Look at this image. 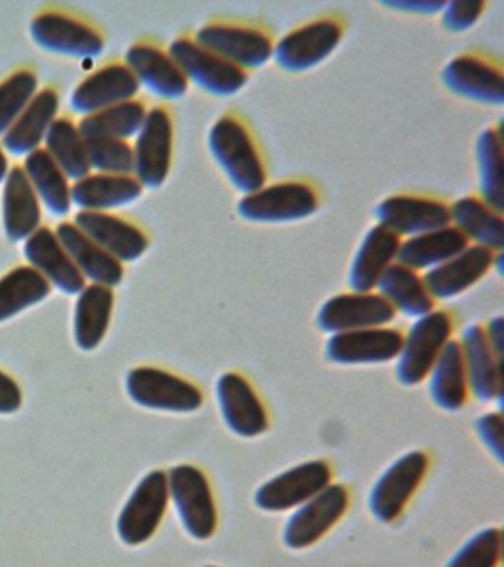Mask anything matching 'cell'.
I'll use <instances>...</instances> for the list:
<instances>
[{
    "label": "cell",
    "mask_w": 504,
    "mask_h": 567,
    "mask_svg": "<svg viewBox=\"0 0 504 567\" xmlns=\"http://www.w3.org/2000/svg\"><path fill=\"white\" fill-rule=\"evenodd\" d=\"M212 157L229 184L243 195L268 184L269 162L254 124L238 110H227L215 120L207 135Z\"/></svg>",
    "instance_id": "6da1fadb"
},
{
    "label": "cell",
    "mask_w": 504,
    "mask_h": 567,
    "mask_svg": "<svg viewBox=\"0 0 504 567\" xmlns=\"http://www.w3.org/2000/svg\"><path fill=\"white\" fill-rule=\"evenodd\" d=\"M325 204V193L308 176H290L243 195L237 204L238 216L250 224L281 225L308 219Z\"/></svg>",
    "instance_id": "7a4b0ae2"
},
{
    "label": "cell",
    "mask_w": 504,
    "mask_h": 567,
    "mask_svg": "<svg viewBox=\"0 0 504 567\" xmlns=\"http://www.w3.org/2000/svg\"><path fill=\"white\" fill-rule=\"evenodd\" d=\"M194 38L203 47L250 73L272 60L277 43L272 27L254 18H210L194 33Z\"/></svg>",
    "instance_id": "3957f363"
},
{
    "label": "cell",
    "mask_w": 504,
    "mask_h": 567,
    "mask_svg": "<svg viewBox=\"0 0 504 567\" xmlns=\"http://www.w3.org/2000/svg\"><path fill=\"white\" fill-rule=\"evenodd\" d=\"M30 34L43 51L70 58L99 56L107 44L99 22L63 4L39 8L30 20Z\"/></svg>",
    "instance_id": "277c9868"
},
{
    "label": "cell",
    "mask_w": 504,
    "mask_h": 567,
    "mask_svg": "<svg viewBox=\"0 0 504 567\" xmlns=\"http://www.w3.org/2000/svg\"><path fill=\"white\" fill-rule=\"evenodd\" d=\"M348 27V18L340 11L318 13L277 39L272 61L290 74L316 69L340 47Z\"/></svg>",
    "instance_id": "5b68a950"
},
{
    "label": "cell",
    "mask_w": 504,
    "mask_h": 567,
    "mask_svg": "<svg viewBox=\"0 0 504 567\" xmlns=\"http://www.w3.org/2000/svg\"><path fill=\"white\" fill-rule=\"evenodd\" d=\"M169 52L188 82L212 96L232 97L249 83L250 71L203 47L192 31L176 35L169 44Z\"/></svg>",
    "instance_id": "8992f818"
},
{
    "label": "cell",
    "mask_w": 504,
    "mask_h": 567,
    "mask_svg": "<svg viewBox=\"0 0 504 567\" xmlns=\"http://www.w3.org/2000/svg\"><path fill=\"white\" fill-rule=\"evenodd\" d=\"M441 82L463 100L491 106L503 105V61L485 49L469 48L455 53L441 70Z\"/></svg>",
    "instance_id": "52a82bcc"
},
{
    "label": "cell",
    "mask_w": 504,
    "mask_h": 567,
    "mask_svg": "<svg viewBox=\"0 0 504 567\" xmlns=\"http://www.w3.org/2000/svg\"><path fill=\"white\" fill-rule=\"evenodd\" d=\"M454 331V317L445 309H435L415 319L404 334L398 354L395 375L404 385H418L431 372Z\"/></svg>",
    "instance_id": "ba28073f"
},
{
    "label": "cell",
    "mask_w": 504,
    "mask_h": 567,
    "mask_svg": "<svg viewBox=\"0 0 504 567\" xmlns=\"http://www.w3.org/2000/svg\"><path fill=\"white\" fill-rule=\"evenodd\" d=\"M175 113L166 102L148 109L134 144L135 176L144 188L158 189L171 175L175 151Z\"/></svg>",
    "instance_id": "9c48e42d"
},
{
    "label": "cell",
    "mask_w": 504,
    "mask_h": 567,
    "mask_svg": "<svg viewBox=\"0 0 504 567\" xmlns=\"http://www.w3.org/2000/svg\"><path fill=\"white\" fill-rule=\"evenodd\" d=\"M374 217L401 238H410L451 225V203L431 190H400L376 206Z\"/></svg>",
    "instance_id": "30bf717a"
},
{
    "label": "cell",
    "mask_w": 504,
    "mask_h": 567,
    "mask_svg": "<svg viewBox=\"0 0 504 567\" xmlns=\"http://www.w3.org/2000/svg\"><path fill=\"white\" fill-rule=\"evenodd\" d=\"M167 485L185 530L198 540L212 538L218 526V512L205 473L194 465H176L167 474Z\"/></svg>",
    "instance_id": "8fae6325"
},
{
    "label": "cell",
    "mask_w": 504,
    "mask_h": 567,
    "mask_svg": "<svg viewBox=\"0 0 504 567\" xmlns=\"http://www.w3.org/2000/svg\"><path fill=\"white\" fill-rule=\"evenodd\" d=\"M429 467L428 455L411 451L393 461L371 487L369 507L376 520L392 523L404 512L422 485Z\"/></svg>",
    "instance_id": "7c38bea8"
},
{
    "label": "cell",
    "mask_w": 504,
    "mask_h": 567,
    "mask_svg": "<svg viewBox=\"0 0 504 567\" xmlns=\"http://www.w3.org/2000/svg\"><path fill=\"white\" fill-rule=\"evenodd\" d=\"M167 474L154 470L138 483L117 520V534L127 545L147 543L165 517L169 505Z\"/></svg>",
    "instance_id": "4fadbf2b"
},
{
    "label": "cell",
    "mask_w": 504,
    "mask_h": 567,
    "mask_svg": "<svg viewBox=\"0 0 504 567\" xmlns=\"http://www.w3.org/2000/svg\"><path fill=\"white\" fill-rule=\"evenodd\" d=\"M126 389L132 401L150 410L187 414L203 405V394L197 385L154 367L132 370L127 374Z\"/></svg>",
    "instance_id": "5bb4252c"
},
{
    "label": "cell",
    "mask_w": 504,
    "mask_h": 567,
    "mask_svg": "<svg viewBox=\"0 0 504 567\" xmlns=\"http://www.w3.org/2000/svg\"><path fill=\"white\" fill-rule=\"evenodd\" d=\"M397 310L378 291H348L330 297L317 315V326L326 334L387 327Z\"/></svg>",
    "instance_id": "9a60e30c"
},
{
    "label": "cell",
    "mask_w": 504,
    "mask_h": 567,
    "mask_svg": "<svg viewBox=\"0 0 504 567\" xmlns=\"http://www.w3.org/2000/svg\"><path fill=\"white\" fill-rule=\"evenodd\" d=\"M331 483L330 465L322 460H311L277 474L255 494V504L263 512L281 513L298 508Z\"/></svg>",
    "instance_id": "2e32d148"
},
{
    "label": "cell",
    "mask_w": 504,
    "mask_h": 567,
    "mask_svg": "<svg viewBox=\"0 0 504 567\" xmlns=\"http://www.w3.org/2000/svg\"><path fill=\"white\" fill-rule=\"evenodd\" d=\"M125 62L140 84L165 101L187 95L189 82L172 56L169 48L157 39L141 38L127 48Z\"/></svg>",
    "instance_id": "e0dca14e"
},
{
    "label": "cell",
    "mask_w": 504,
    "mask_h": 567,
    "mask_svg": "<svg viewBox=\"0 0 504 567\" xmlns=\"http://www.w3.org/2000/svg\"><path fill=\"white\" fill-rule=\"evenodd\" d=\"M349 494L342 485H330L287 518L282 540L286 547L304 549L317 544L347 513Z\"/></svg>",
    "instance_id": "ac0fdd59"
},
{
    "label": "cell",
    "mask_w": 504,
    "mask_h": 567,
    "mask_svg": "<svg viewBox=\"0 0 504 567\" xmlns=\"http://www.w3.org/2000/svg\"><path fill=\"white\" fill-rule=\"evenodd\" d=\"M74 221L122 264L138 260L152 246V234L135 217L114 212L81 210Z\"/></svg>",
    "instance_id": "d6986e66"
},
{
    "label": "cell",
    "mask_w": 504,
    "mask_h": 567,
    "mask_svg": "<svg viewBox=\"0 0 504 567\" xmlns=\"http://www.w3.org/2000/svg\"><path fill=\"white\" fill-rule=\"evenodd\" d=\"M141 84L125 61L110 60L92 70L70 96L74 113L91 114L138 96Z\"/></svg>",
    "instance_id": "ffe728a7"
},
{
    "label": "cell",
    "mask_w": 504,
    "mask_h": 567,
    "mask_svg": "<svg viewBox=\"0 0 504 567\" xmlns=\"http://www.w3.org/2000/svg\"><path fill=\"white\" fill-rule=\"evenodd\" d=\"M402 341L404 332L391 327L339 332L327 341L326 357L338 365L391 362L400 354Z\"/></svg>",
    "instance_id": "44dd1931"
},
{
    "label": "cell",
    "mask_w": 504,
    "mask_h": 567,
    "mask_svg": "<svg viewBox=\"0 0 504 567\" xmlns=\"http://www.w3.org/2000/svg\"><path fill=\"white\" fill-rule=\"evenodd\" d=\"M216 399L225 424L237 436L251 439L267 432V410L246 377L225 372L216 381Z\"/></svg>",
    "instance_id": "7402d4cb"
},
{
    "label": "cell",
    "mask_w": 504,
    "mask_h": 567,
    "mask_svg": "<svg viewBox=\"0 0 504 567\" xmlns=\"http://www.w3.org/2000/svg\"><path fill=\"white\" fill-rule=\"evenodd\" d=\"M23 252L29 265L33 266L51 286H55L65 295H79L86 287L85 277L74 265L55 229L50 226H39L25 239Z\"/></svg>",
    "instance_id": "603a6c76"
},
{
    "label": "cell",
    "mask_w": 504,
    "mask_h": 567,
    "mask_svg": "<svg viewBox=\"0 0 504 567\" xmlns=\"http://www.w3.org/2000/svg\"><path fill=\"white\" fill-rule=\"evenodd\" d=\"M498 252L488 248L469 244L457 256L451 257L436 268L423 275L429 292L435 300L454 299L480 282L491 269H494Z\"/></svg>",
    "instance_id": "cb8c5ba5"
},
{
    "label": "cell",
    "mask_w": 504,
    "mask_h": 567,
    "mask_svg": "<svg viewBox=\"0 0 504 567\" xmlns=\"http://www.w3.org/2000/svg\"><path fill=\"white\" fill-rule=\"evenodd\" d=\"M462 348L464 370H466L469 390L477 401H502L503 359L494 352L486 340L484 327L473 323L463 331Z\"/></svg>",
    "instance_id": "d4e9b609"
},
{
    "label": "cell",
    "mask_w": 504,
    "mask_h": 567,
    "mask_svg": "<svg viewBox=\"0 0 504 567\" xmlns=\"http://www.w3.org/2000/svg\"><path fill=\"white\" fill-rule=\"evenodd\" d=\"M60 89L56 84H47L39 89L23 113L2 136V146L14 155H29L45 141L51 124L60 113Z\"/></svg>",
    "instance_id": "484cf974"
},
{
    "label": "cell",
    "mask_w": 504,
    "mask_h": 567,
    "mask_svg": "<svg viewBox=\"0 0 504 567\" xmlns=\"http://www.w3.org/2000/svg\"><path fill=\"white\" fill-rule=\"evenodd\" d=\"M2 221L8 239L25 241L42 225L41 199L23 164H14L3 182Z\"/></svg>",
    "instance_id": "4316f807"
},
{
    "label": "cell",
    "mask_w": 504,
    "mask_h": 567,
    "mask_svg": "<svg viewBox=\"0 0 504 567\" xmlns=\"http://www.w3.org/2000/svg\"><path fill=\"white\" fill-rule=\"evenodd\" d=\"M55 234L72 256L74 265L85 279L101 286L116 287L125 277V266L121 260L100 246L74 220H63L56 225Z\"/></svg>",
    "instance_id": "83f0119b"
},
{
    "label": "cell",
    "mask_w": 504,
    "mask_h": 567,
    "mask_svg": "<svg viewBox=\"0 0 504 567\" xmlns=\"http://www.w3.org/2000/svg\"><path fill=\"white\" fill-rule=\"evenodd\" d=\"M402 238L391 229L371 226L353 256L348 284L351 291H374L384 270L398 259Z\"/></svg>",
    "instance_id": "f1b7e54d"
},
{
    "label": "cell",
    "mask_w": 504,
    "mask_h": 567,
    "mask_svg": "<svg viewBox=\"0 0 504 567\" xmlns=\"http://www.w3.org/2000/svg\"><path fill=\"white\" fill-rule=\"evenodd\" d=\"M144 189L135 175L95 172L74 182L72 202L81 210L110 212L136 202Z\"/></svg>",
    "instance_id": "f546056e"
},
{
    "label": "cell",
    "mask_w": 504,
    "mask_h": 567,
    "mask_svg": "<svg viewBox=\"0 0 504 567\" xmlns=\"http://www.w3.org/2000/svg\"><path fill=\"white\" fill-rule=\"evenodd\" d=\"M451 224L462 230L471 244L503 252L504 212L490 206L477 193L451 203Z\"/></svg>",
    "instance_id": "4dcf8cb0"
},
{
    "label": "cell",
    "mask_w": 504,
    "mask_h": 567,
    "mask_svg": "<svg viewBox=\"0 0 504 567\" xmlns=\"http://www.w3.org/2000/svg\"><path fill=\"white\" fill-rule=\"evenodd\" d=\"M376 288L397 313L405 317L418 319L435 310L436 300L429 292L423 275L400 261L384 270Z\"/></svg>",
    "instance_id": "1f68e13d"
},
{
    "label": "cell",
    "mask_w": 504,
    "mask_h": 567,
    "mask_svg": "<svg viewBox=\"0 0 504 567\" xmlns=\"http://www.w3.org/2000/svg\"><path fill=\"white\" fill-rule=\"evenodd\" d=\"M471 244L462 230L453 224L402 239L398 259L400 264L418 270L436 268L451 257L457 256Z\"/></svg>",
    "instance_id": "d6a6232c"
},
{
    "label": "cell",
    "mask_w": 504,
    "mask_h": 567,
    "mask_svg": "<svg viewBox=\"0 0 504 567\" xmlns=\"http://www.w3.org/2000/svg\"><path fill=\"white\" fill-rule=\"evenodd\" d=\"M429 394L441 410L455 412L466 403L469 384L460 341L451 339L429 372Z\"/></svg>",
    "instance_id": "836d02e7"
},
{
    "label": "cell",
    "mask_w": 504,
    "mask_h": 567,
    "mask_svg": "<svg viewBox=\"0 0 504 567\" xmlns=\"http://www.w3.org/2000/svg\"><path fill=\"white\" fill-rule=\"evenodd\" d=\"M114 309L112 287L90 284L79 292L74 310V339L82 350H94L107 334Z\"/></svg>",
    "instance_id": "e575fe53"
},
{
    "label": "cell",
    "mask_w": 504,
    "mask_h": 567,
    "mask_svg": "<svg viewBox=\"0 0 504 567\" xmlns=\"http://www.w3.org/2000/svg\"><path fill=\"white\" fill-rule=\"evenodd\" d=\"M41 203L55 216L69 215L72 208V184L63 168L43 146L25 155L23 164Z\"/></svg>",
    "instance_id": "d590c367"
},
{
    "label": "cell",
    "mask_w": 504,
    "mask_h": 567,
    "mask_svg": "<svg viewBox=\"0 0 504 567\" xmlns=\"http://www.w3.org/2000/svg\"><path fill=\"white\" fill-rule=\"evenodd\" d=\"M148 102L143 96L119 102L107 109L83 115L79 120V128L86 140L96 137H114V140H130L138 135L148 113Z\"/></svg>",
    "instance_id": "8d00e7d4"
},
{
    "label": "cell",
    "mask_w": 504,
    "mask_h": 567,
    "mask_svg": "<svg viewBox=\"0 0 504 567\" xmlns=\"http://www.w3.org/2000/svg\"><path fill=\"white\" fill-rule=\"evenodd\" d=\"M480 194L490 206L504 212V144L502 123L482 128L475 142Z\"/></svg>",
    "instance_id": "74e56055"
},
{
    "label": "cell",
    "mask_w": 504,
    "mask_h": 567,
    "mask_svg": "<svg viewBox=\"0 0 504 567\" xmlns=\"http://www.w3.org/2000/svg\"><path fill=\"white\" fill-rule=\"evenodd\" d=\"M45 148L70 181L90 175L92 168L88 155V141L78 122L70 114H59L45 136Z\"/></svg>",
    "instance_id": "f35d334b"
},
{
    "label": "cell",
    "mask_w": 504,
    "mask_h": 567,
    "mask_svg": "<svg viewBox=\"0 0 504 567\" xmlns=\"http://www.w3.org/2000/svg\"><path fill=\"white\" fill-rule=\"evenodd\" d=\"M51 292V284L33 266L17 265L0 277V322L41 303Z\"/></svg>",
    "instance_id": "ab89813d"
},
{
    "label": "cell",
    "mask_w": 504,
    "mask_h": 567,
    "mask_svg": "<svg viewBox=\"0 0 504 567\" xmlns=\"http://www.w3.org/2000/svg\"><path fill=\"white\" fill-rule=\"evenodd\" d=\"M38 91L39 73L32 64L19 65L0 80V136L6 135Z\"/></svg>",
    "instance_id": "60d3db41"
},
{
    "label": "cell",
    "mask_w": 504,
    "mask_h": 567,
    "mask_svg": "<svg viewBox=\"0 0 504 567\" xmlns=\"http://www.w3.org/2000/svg\"><path fill=\"white\" fill-rule=\"evenodd\" d=\"M86 141L91 168L101 173L135 175V151L130 140L96 137Z\"/></svg>",
    "instance_id": "b9f144b4"
},
{
    "label": "cell",
    "mask_w": 504,
    "mask_h": 567,
    "mask_svg": "<svg viewBox=\"0 0 504 567\" xmlns=\"http://www.w3.org/2000/svg\"><path fill=\"white\" fill-rule=\"evenodd\" d=\"M502 529L486 527L466 540L451 557L446 567H497L502 560Z\"/></svg>",
    "instance_id": "7bdbcfd3"
},
{
    "label": "cell",
    "mask_w": 504,
    "mask_h": 567,
    "mask_svg": "<svg viewBox=\"0 0 504 567\" xmlns=\"http://www.w3.org/2000/svg\"><path fill=\"white\" fill-rule=\"evenodd\" d=\"M488 2L485 0H454L445 2L441 11V24L451 33L471 30L484 16Z\"/></svg>",
    "instance_id": "ee69618b"
},
{
    "label": "cell",
    "mask_w": 504,
    "mask_h": 567,
    "mask_svg": "<svg viewBox=\"0 0 504 567\" xmlns=\"http://www.w3.org/2000/svg\"><path fill=\"white\" fill-rule=\"evenodd\" d=\"M477 437L484 442L486 450L490 454L503 463V436H504V420L500 412H486L485 415L480 416L475 423Z\"/></svg>",
    "instance_id": "f6af8a7d"
},
{
    "label": "cell",
    "mask_w": 504,
    "mask_h": 567,
    "mask_svg": "<svg viewBox=\"0 0 504 567\" xmlns=\"http://www.w3.org/2000/svg\"><path fill=\"white\" fill-rule=\"evenodd\" d=\"M23 403V393L17 381L0 371V414H14Z\"/></svg>",
    "instance_id": "bcb514c9"
},
{
    "label": "cell",
    "mask_w": 504,
    "mask_h": 567,
    "mask_svg": "<svg viewBox=\"0 0 504 567\" xmlns=\"http://www.w3.org/2000/svg\"><path fill=\"white\" fill-rule=\"evenodd\" d=\"M382 7L391 8L393 11L413 13V16H433L441 13L445 2H435V0H393V2H382Z\"/></svg>",
    "instance_id": "7dc6e473"
},
{
    "label": "cell",
    "mask_w": 504,
    "mask_h": 567,
    "mask_svg": "<svg viewBox=\"0 0 504 567\" xmlns=\"http://www.w3.org/2000/svg\"><path fill=\"white\" fill-rule=\"evenodd\" d=\"M486 340L494 349V352L503 359V317H494L490 319V322L484 327Z\"/></svg>",
    "instance_id": "c3c4849f"
},
{
    "label": "cell",
    "mask_w": 504,
    "mask_h": 567,
    "mask_svg": "<svg viewBox=\"0 0 504 567\" xmlns=\"http://www.w3.org/2000/svg\"><path fill=\"white\" fill-rule=\"evenodd\" d=\"M10 159H8L6 148H3L2 145H0V184H2V182H6V177L8 175V172H10Z\"/></svg>",
    "instance_id": "681fc988"
},
{
    "label": "cell",
    "mask_w": 504,
    "mask_h": 567,
    "mask_svg": "<svg viewBox=\"0 0 504 567\" xmlns=\"http://www.w3.org/2000/svg\"><path fill=\"white\" fill-rule=\"evenodd\" d=\"M205 567H218V566H205Z\"/></svg>",
    "instance_id": "f907efd6"
}]
</instances>
